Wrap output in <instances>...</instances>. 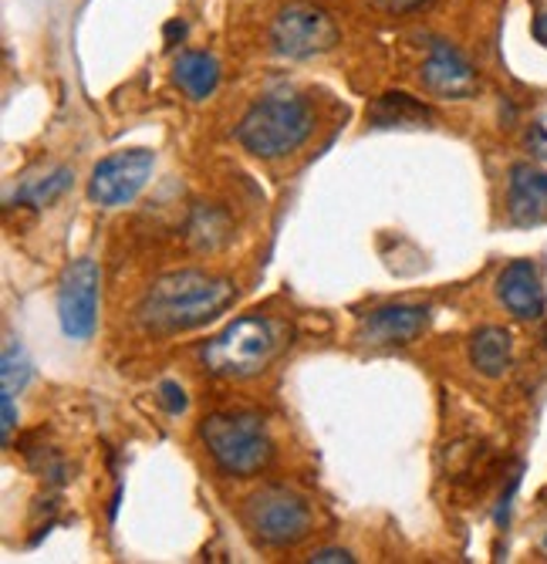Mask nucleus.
Instances as JSON below:
<instances>
[{"label":"nucleus","mask_w":547,"mask_h":564,"mask_svg":"<svg viewBox=\"0 0 547 564\" xmlns=\"http://www.w3.org/2000/svg\"><path fill=\"white\" fill-rule=\"evenodd\" d=\"M237 288L227 278L204 271H173L163 274L139 301V325L160 335L189 332L214 322L233 304Z\"/></svg>","instance_id":"1"},{"label":"nucleus","mask_w":547,"mask_h":564,"mask_svg":"<svg viewBox=\"0 0 547 564\" xmlns=\"http://www.w3.org/2000/svg\"><path fill=\"white\" fill-rule=\"evenodd\" d=\"M315 129V109L311 101L294 95V91H277L258 98L251 109L243 112L237 126V142L261 160H281L294 152Z\"/></svg>","instance_id":"2"},{"label":"nucleus","mask_w":547,"mask_h":564,"mask_svg":"<svg viewBox=\"0 0 547 564\" xmlns=\"http://www.w3.org/2000/svg\"><path fill=\"white\" fill-rule=\"evenodd\" d=\"M277 345V325L271 318L243 315L200 348V362L217 379H251L267 369Z\"/></svg>","instance_id":"3"},{"label":"nucleus","mask_w":547,"mask_h":564,"mask_svg":"<svg viewBox=\"0 0 547 564\" xmlns=\"http://www.w3.org/2000/svg\"><path fill=\"white\" fill-rule=\"evenodd\" d=\"M200 436L207 443V453L214 456V464L227 477H254L274 456L267 426L254 413H214L204 420Z\"/></svg>","instance_id":"4"},{"label":"nucleus","mask_w":547,"mask_h":564,"mask_svg":"<svg viewBox=\"0 0 547 564\" xmlns=\"http://www.w3.org/2000/svg\"><path fill=\"white\" fill-rule=\"evenodd\" d=\"M247 528L267 547H294L311 534V507L305 497H297L281 487H267L247 500Z\"/></svg>","instance_id":"5"},{"label":"nucleus","mask_w":547,"mask_h":564,"mask_svg":"<svg viewBox=\"0 0 547 564\" xmlns=\"http://www.w3.org/2000/svg\"><path fill=\"white\" fill-rule=\"evenodd\" d=\"M338 24L328 11L311 4H287L271 24V44L281 58L305 62L338 44Z\"/></svg>","instance_id":"6"},{"label":"nucleus","mask_w":547,"mask_h":564,"mask_svg":"<svg viewBox=\"0 0 547 564\" xmlns=\"http://www.w3.org/2000/svg\"><path fill=\"white\" fill-rule=\"evenodd\" d=\"M153 166H156V152H149V149L112 152V156H106L91 170L88 199L106 210L125 207V203H132L142 193V186L153 176Z\"/></svg>","instance_id":"7"},{"label":"nucleus","mask_w":547,"mask_h":564,"mask_svg":"<svg viewBox=\"0 0 547 564\" xmlns=\"http://www.w3.org/2000/svg\"><path fill=\"white\" fill-rule=\"evenodd\" d=\"M98 264L78 258L65 268L58 284V322L72 341H88L98 325Z\"/></svg>","instance_id":"8"},{"label":"nucleus","mask_w":547,"mask_h":564,"mask_svg":"<svg viewBox=\"0 0 547 564\" xmlns=\"http://www.w3.org/2000/svg\"><path fill=\"white\" fill-rule=\"evenodd\" d=\"M423 85L442 98H470V95H477L480 78H477V68L453 44L436 41L423 62Z\"/></svg>","instance_id":"9"},{"label":"nucleus","mask_w":547,"mask_h":564,"mask_svg":"<svg viewBox=\"0 0 547 564\" xmlns=\"http://www.w3.org/2000/svg\"><path fill=\"white\" fill-rule=\"evenodd\" d=\"M429 325V307L423 304H382L362 322L369 345H409Z\"/></svg>","instance_id":"10"},{"label":"nucleus","mask_w":547,"mask_h":564,"mask_svg":"<svg viewBox=\"0 0 547 564\" xmlns=\"http://www.w3.org/2000/svg\"><path fill=\"white\" fill-rule=\"evenodd\" d=\"M496 297H501L507 312L521 322L540 318L547 297H544V284H540L534 261H511L501 271V278H496Z\"/></svg>","instance_id":"11"},{"label":"nucleus","mask_w":547,"mask_h":564,"mask_svg":"<svg viewBox=\"0 0 547 564\" xmlns=\"http://www.w3.org/2000/svg\"><path fill=\"white\" fill-rule=\"evenodd\" d=\"M507 217L517 227H534L547 220V173L530 166V163H517L511 170V183H507Z\"/></svg>","instance_id":"12"},{"label":"nucleus","mask_w":547,"mask_h":564,"mask_svg":"<svg viewBox=\"0 0 547 564\" xmlns=\"http://www.w3.org/2000/svg\"><path fill=\"white\" fill-rule=\"evenodd\" d=\"M433 119L429 106L406 91H385L369 106V126L375 129H416Z\"/></svg>","instance_id":"13"},{"label":"nucleus","mask_w":547,"mask_h":564,"mask_svg":"<svg viewBox=\"0 0 547 564\" xmlns=\"http://www.w3.org/2000/svg\"><path fill=\"white\" fill-rule=\"evenodd\" d=\"M511 358H514V338L507 328L486 325L470 338V362L486 379L504 376L511 369Z\"/></svg>","instance_id":"14"},{"label":"nucleus","mask_w":547,"mask_h":564,"mask_svg":"<svg viewBox=\"0 0 547 564\" xmlns=\"http://www.w3.org/2000/svg\"><path fill=\"white\" fill-rule=\"evenodd\" d=\"M173 78L193 101H204L220 85V65L214 55H207V51H186V55H179L173 65Z\"/></svg>","instance_id":"15"},{"label":"nucleus","mask_w":547,"mask_h":564,"mask_svg":"<svg viewBox=\"0 0 547 564\" xmlns=\"http://www.w3.org/2000/svg\"><path fill=\"white\" fill-rule=\"evenodd\" d=\"M68 186H72V170H55L52 176L28 180V183L18 189V196H14L11 203H28V207L41 210V207H47L52 199H58Z\"/></svg>","instance_id":"16"},{"label":"nucleus","mask_w":547,"mask_h":564,"mask_svg":"<svg viewBox=\"0 0 547 564\" xmlns=\"http://www.w3.org/2000/svg\"><path fill=\"white\" fill-rule=\"evenodd\" d=\"M230 237V220L214 210V207H200L193 214V224H189V243L200 247V250H214L220 247L223 240Z\"/></svg>","instance_id":"17"},{"label":"nucleus","mask_w":547,"mask_h":564,"mask_svg":"<svg viewBox=\"0 0 547 564\" xmlns=\"http://www.w3.org/2000/svg\"><path fill=\"white\" fill-rule=\"evenodd\" d=\"M0 382H4L8 392H21L28 382H31V362L21 345H8L4 348V358H0Z\"/></svg>","instance_id":"18"},{"label":"nucleus","mask_w":547,"mask_h":564,"mask_svg":"<svg viewBox=\"0 0 547 564\" xmlns=\"http://www.w3.org/2000/svg\"><path fill=\"white\" fill-rule=\"evenodd\" d=\"M156 402L166 409L169 416H179V413H186V389L179 382H160Z\"/></svg>","instance_id":"19"},{"label":"nucleus","mask_w":547,"mask_h":564,"mask_svg":"<svg viewBox=\"0 0 547 564\" xmlns=\"http://www.w3.org/2000/svg\"><path fill=\"white\" fill-rule=\"evenodd\" d=\"M0 413H4V423H0V443H11V433L18 426V409H14V392H0Z\"/></svg>","instance_id":"20"},{"label":"nucleus","mask_w":547,"mask_h":564,"mask_svg":"<svg viewBox=\"0 0 547 564\" xmlns=\"http://www.w3.org/2000/svg\"><path fill=\"white\" fill-rule=\"evenodd\" d=\"M517 484H521V474L511 477V484H507V490L501 497V507H496V524H501V528H507V521H511V500L517 494Z\"/></svg>","instance_id":"21"},{"label":"nucleus","mask_w":547,"mask_h":564,"mask_svg":"<svg viewBox=\"0 0 547 564\" xmlns=\"http://www.w3.org/2000/svg\"><path fill=\"white\" fill-rule=\"evenodd\" d=\"M311 561H315V564H338V561H341V564H352L355 557L348 554V551H338V547H325V551H315Z\"/></svg>","instance_id":"22"},{"label":"nucleus","mask_w":547,"mask_h":564,"mask_svg":"<svg viewBox=\"0 0 547 564\" xmlns=\"http://www.w3.org/2000/svg\"><path fill=\"white\" fill-rule=\"evenodd\" d=\"M530 31H534V37H537V44H544V47H547V14H537Z\"/></svg>","instance_id":"23"},{"label":"nucleus","mask_w":547,"mask_h":564,"mask_svg":"<svg viewBox=\"0 0 547 564\" xmlns=\"http://www.w3.org/2000/svg\"><path fill=\"white\" fill-rule=\"evenodd\" d=\"M382 4H385L389 11H413V8L423 4V0H382Z\"/></svg>","instance_id":"24"},{"label":"nucleus","mask_w":547,"mask_h":564,"mask_svg":"<svg viewBox=\"0 0 547 564\" xmlns=\"http://www.w3.org/2000/svg\"><path fill=\"white\" fill-rule=\"evenodd\" d=\"M544 544H547V541H544Z\"/></svg>","instance_id":"25"}]
</instances>
